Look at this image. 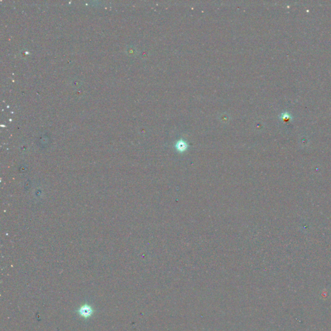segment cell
Returning a JSON list of instances; mask_svg holds the SVG:
<instances>
[{
	"label": "cell",
	"instance_id": "2",
	"mask_svg": "<svg viewBox=\"0 0 331 331\" xmlns=\"http://www.w3.org/2000/svg\"><path fill=\"white\" fill-rule=\"evenodd\" d=\"M187 145L186 144L184 141H179L177 144V148L180 151H184V149L186 148Z\"/></svg>",
	"mask_w": 331,
	"mask_h": 331
},
{
	"label": "cell",
	"instance_id": "1",
	"mask_svg": "<svg viewBox=\"0 0 331 331\" xmlns=\"http://www.w3.org/2000/svg\"><path fill=\"white\" fill-rule=\"evenodd\" d=\"M92 312H93V310L91 308L87 305H84V307H82L80 310V313L81 316L86 317L90 316L92 314Z\"/></svg>",
	"mask_w": 331,
	"mask_h": 331
}]
</instances>
